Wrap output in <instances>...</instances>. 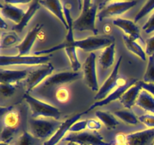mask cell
Returning <instances> with one entry per match:
<instances>
[{
	"label": "cell",
	"instance_id": "obj_44",
	"mask_svg": "<svg viewBox=\"0 0 154 145\" xmlns=\"http://www.w3.org/2000/svg\"><path fill=\"white\" fill-rule=\"evenodd\" d=\"M0 28L2 30H6L8 28V25L6 24L5 21L3 20V17H1L0 18Z\"/></svg>",
	"mask_w": 154,
	"mask_h": 145
},
{
	"label": "cell",
	"instance_id": "obj_6",
	"mask_svg": "<svg viewBox=\"0 0 154 145\" xmlns=\"http://www.w3.org/2000/svg\"><path fill=\"white\" fill-rule=\"evenodd\" d=\"M52 54L47 55H1L0 65L1 66L8 65H43L48 63V60Z\"/></svg>",
	"mask_w": 154,
	"mask_h": 145
},
{
	"label": "cell",
	"instance_id": "obj_4",
	"mask_svg": "<svg viewBox=\"0 0 154 145\" xmlns=\"http://www.w3.org/2000/svg\"><path fill=\"white\" fill-rule=\"evenodd\" d=\"M24 98L29 106L32 118H51L58 119L60 117L61 113L57 107L33 98L28 94L24 95Z\"/></svg>",
	"mask_w": 154,
	"mask_h": 145
},
{
	"label": "cell",
	"instance_id": "obj_47",
	"mask_svg": "<svg viewBox=\"0 0 154 145\" xmlns=\"http://www.w3.org/2000/svg\"><path fill=\"white\" fill-rule=\"evenodd\" d=\"M81 145H87V144H81Z\"/></svg>",
	"mask_w": 154,
	"mask_h": 145
},
{
	"label": "cell",
	"instance_id": "obj_33",
	"mask_svg": "<svg viewBox=\"0 0 154 145\" xmlns=\"http://www.w3.org/2000/svg\"><path fill=\"white\" fill-rule=\"evenodd\" d=\"M16 131L17 128L4 127L1 133V143H9L14 135Z\"/></svg>",
	"mask_w": 154,
	"mask_h": 145
},
{
	"label": "cell",
	"instance_id": "obj_25",
	"mask_svg": "<svg viewBox=\"0 0 154 145\" xmlns=\"http://www.w3.org/2000/svg\"><path fill=\"white\" fill-rule=\"evenodd\" d=\"M123 39L125 45H126V47L127 48V49L129 51L134 53L135 55L138 56L141 60H146V59H147V57H146V53L144 52L143 48L140 46L139 44L137 43L136 41L131 39L130 37H129L126 35H123Z\"/></svg>",
	"mask_w": 154,
	"mask_h": 145
},
{
	"label": "cell",
	"instance_id": "obj_17",
	"mask_svg": "<svg viewBox=\"0 0 154 145\" xmlns=\"http://www.w3.org/2000/svg\"><path fill=\"white\" fill-rule=\"evenodd\" d=\"M42 27H43V24H36V26L32 30L28 32L23 41L15 47L19 51V55H26V54H28L30 52V50H31L36 38H37L38 34L40 32V30H42Z\"/></svg>",
	"mask_w": 154,
	"mask_h": 145
},
{
	"label": "cell",
	"instance_id": "obj_8",
	"mask_svg": "<svg viewBox=\"0 0 154 145\" xmlns=\"http://www.w3.org/2000/svg\"><path fill=\"white\" fill-rule=\"evenodd\" d=\"M82 75L79 72H60L48 76L36 89L41 92L49 90L54 87L65 83L72 82L81 78Z\"/></svg>",
	"mask_w": 154,
	"mask_h": 145
},
{
	"label": "cell",
	"instance_id": "obj_36",
	"mask_svg": "<svg viewBox=\"0 0 154 145\" xmlns=\"http://www.w3.org/2000/svg\"><path fill=\"white\" fill-rule=\"evenodd\" d=\"M87 121L84 120L81 121V122H76L70 127L69 128V131L72 133H78L84 131L86 128H87Z\"/></svg>",
	"mask_w": 154,
	"mask_h": 145
},
{
	"label": "cell",
	"instance_id": "obj_2",
	"mask_svg": "<svg viewBox=\"0 0 154 145\" xmlns=\"http://www.w3.org/2000/svg\"><path fill=\"white\" fill-rule=\"evenodd\" d=\"M82 2V10L80 16L73 21V29L78 31L90 30L94 35L98 33L95 21L97 12V4L95 1H85Z\"/></svg>",
	"mask_w": 154,
	"mask_h": 145
},
{
	"label": "cell",
	"instance_id": "obj_38",
	"mask_svg": "<svg viewBox=\"0 0 154 145\" xmlns=\"http://www.w3.org/2000/svg\"><path fill=\"white\" fill-rule=\"evenodd\" d=\"M143 30H144L146 33L149 34L154 32V11L152 14L151 16L149 18L148 21L145 23L144 26L142 27Z\"/></svg>",
	"mask_w": 154,
	"mask_h": 145
},
{
	"label": "cell",
	"instance_id": "obj_18",
	"mask_svg": "<svg viewBox=\"0 0 154 145\" xmlns=\"http://www.w3.org/2000/svg\"><path fill=\"white\" fill-rule=\"evenodd\" d=\"M0 10H1L2 17L7 18L10 21L18 24L23 19L26 12L20 8L14 5L8 4L5 2H0Z\"/></svg>",
	"mask_w": 154,
	"mask_h": 145
},
{
	"label": "cell",
	"instance_id": "obj_14",
	"mask_svg": "<svg viewBox=\"0 0 154 145\" xmlns=\"http://www.w3.org/2000/svg\"><path fill=\"white\" fill-rule=\"evenodd\" d=\"M154 141V128L136 131L126 136V145H147Z\"/></svg>",
	"mask_w": 154,
	"mask_h": 145
},
{
	"label": "cell",
	"instance_id": "obj_34",
	"mask_svg": "<svg viewBox=\"0 0 154 145\" xmlns=\"http://www.w3.org/2000/svg\"><path fill=\"white\" fill-rule=\"evenodd\" d=\"M16 90V86L14 85L6 84V83H1L0 85V91L2 95L5 98H9L14 95Z\"/></svg>",
	"mask_w": 154,
	"mask_h": 145
},
{
	"label": "cell",
	"instance_id": "obj_43",
	"mask_svg": "<svg viewBox=\"0 0 154 145\" xmlns=\"http://www.w3.org/2000/svg\"><path fill=\"white\" fill-rule=\"evenodd\" d=\"M12 108H13V107H12V106H10V107H2L1 108H0V113H1V116H5L6 113H8V112L11 111V110H12Z\"/></svg>",
	"mask_w": 154,
	"mask_h": 145
},
{
	"label": "cell",
	"instance_id": "obj_40",
	"mask_svg": "<svg viewBox=\"0 0 154 145\" xmlns=\"http://www.w3.org/2000/svg\"><path fill=\"white\" fill-rule=\"evenodd\" d=\"M87 128L90 131H97V130L100 129L102 125L101 123L97 121L96 119H87Z\"/></svg>",
	"mask_w": 154,
	"mask_h": 145
},
{
	"label": "cell",
	"instance_id": "obj_19",
	"mask_svg": "<svg viewBox=\"0 0 154 145\" xmlns=\"http://www.w3.org/2000/svg\"><path fill=\"white\" fill-rule=\"evenodd\" d=\"M142 91L140 81H138L136 84L129 88L124 94L119 99L120 102L124 106L125 108L127 110L132 108L135 104H136V101L138 100V95L140 92Z\"/></svg>",
	"mask_w": 154,
	"mask_h": 145
},
{
	"label": "cell",
	"instance_id": "obj_42",
	"mask_svg": "<svg viewBox=\"0 0 154 145\" xmlns=\"http://www.w3.org/2000/svg\"><path fill=\"white\" fill-rule=\"evenodd\" d=\"M4 2L8 3V4L14 5H17V4H26V3H31L29 0H7L5 1Z\"/></svg>",
	"mask_w": 154,
	"mask_h": 145
},
{
	"label": "cell",
	"instance_id": "obj_29",
	"mask_svg": "<svg viewBox=\"0 0 154 145\" xmlns=\"http://www.w3.org/2000/svg\"><path fill=\"white\" fill-rule=\"evenodd\" d=\"M144 82L154 84V55L149 56L147 69L143 76Z\"/></svg>",
	"mask_w": 154,
	"mask_h": 145
},
{
	"label": "cell",
	"instance_id": "obj_48",
	"mask_svg": "<svg viewBox=\"0 0 154 145\" xmlns=\"http://www.w3.org/2000/svg\"><path fill=\"white\" fill-rule=\"evenodd\" d=\"M153 145H154V141H153Z\"/></svg>",
	"mask_w": 154,
	"mask_h": 145
},
{
	"label": "cell",
	"instance_id": "obj_32",
	"mask_svg": "<svg viewBox=\"0 0 154 145\" xmlns=\"http://www.w3.org/2000/svg\"><path fill=\"white\" fill-rule=\"evenodd\" d=\"M35 137L26 131H24L17 140L16 145H34Z\"/></svg>",
	"mask_w": 154,
	"mask_h": 145
},
{
	"label": "cell",
	"instance_id": "obj_13",
	"mask_svg": "<svg viewBox=\"0 0 154 145\" xmlns=\"http://www.w3.org/2000/svg\"><path fill=\"white\" fill-rule=\"evenodd\" d=\"M122 60V56L118 59L117 63L114 66V69H113L112 72L110 74L109 76L108 77L105 82H104V84L102 85V86L101 87V89H99L98 93L95 95L94 99L96 101H102V100L105 99L107 96H108V93L115 87L116 85L118 83V70L119 67L120 66V63H121Z\"/></svg>",
	"mask_w": 154,
	"mask_h": 145
},
{
	"label": "cell",
	"instance_id": "obj_5",
	"mask_svg": "<svg viewBox=\"0 0 154 145\" xmlns=\"http://www.w3.org/2000/svg\"><path fill=\"white\" fill-rule=\"evenodd\" d=\"M137 1H107L102 3V7L97 14L100 21L106 18L120 15L137 4Z\"/></svg>",
	"mask_w": 154,
	"mask_h": 145
},
{
	"label": "cell",
	"instance_id": "obj_45",
	"mask_svg": "<svg viewBox=\"0 0 154 145\" xmlns=\"http://www.w3.org/2000/svg\"><path fill=\"white\" fill-rule=\"evenodd\" d=\"M66 145H80V144H78V143H75V142H68Z\"/></svg>",
	"mask_w": 154,
	"mask_h": 145
},
{
	"label": "cell",
	"instance_id": "obj_23",
	"mask_svg": "<svg viewBox=\"0 0 154 145\" xmlns=\"http://www.w3.org/2000/svg\"><path fill=\"white\" fill-rule=\"evenodd\" d=\"M136 105L146 111L154 113V97L148 92L142 89L138 95Z\"/></svg>",
	"mask_w": 154,
	"mask_h": 145
},
{
	"label": "cell",
	"instance_id": "obj_26",
	"mask_svg": "<svg viewBox=\"0 0 154 145\" xmlns=\"http://www.w3.org/2000/svg\"><path fill=\"white\" fill-rule=\"evenodd\" d=\"M96 116L108 129L115 128L119 125V121L110 112L97 110L96 112Z\"/></svg>",
	"mask_w": 154,
	"mask_h": 145
},
{
	"label": "cell",
	"instance_id": "obj_31",
	"mask_svg": "<svg viewBox=\"0 0 154 145\" xmlns=\"http://www.w3.org/2000/svg\"><path fill=\"white\" fill-rule=\"evenodd\" d=\"M18 41V37L16 33H2L1 37V48L11 46Z\"/></svg>",
	"mask_w": 154,
	"mask_h": 145
},
{
	"label": "cell",
	"instance_id": "obj_37",
	"mask_svg": "<svg viewBox=\"0 0 154 145\" xmlns=\"http://www.w3.org/2000/svg\"><path fill=\"white\" fill-rule=\"evenodd\" d=\"M138 120L141 123L144 124L146 126L150 127V128H154V116L153 115L145 114L138 117Z\"/></svg>",
	"mask_w": 154,
	"mask_h": 145
},
{
	"label": "cell",
	"instance_id": "obj_12",
	"mask_svg": "<svg viewBox=\"0 0 154 145\" xmlns=\"http://www.w3.org/2000/svg\"><path fill=\"white\" fill-rule=\"evenodd\" d=\"M138 82V80L135 78H131V79H128L127 82H126L125 84L123 85H119L118 88L116 89L115 91L112 92L111 94L108 95L105 99L102 100V101H96L93 105L90 106V107L88 108V110H87L86 113H88L89 111L90 110H93V109H95L96 107H102V106H105L108 104L109 103L112 102V101H115V100L117 99H120L121 98L122 95L128 90L130 87H132V85H134L135 84Z\"/></svg>",
	"mask_w": 154,
	"mask_h": 145
},
{
	"label": "cell",
	"instance_id": "obj_22",
	"mask_svg": "<svg viewBox=\"0 0 154 145\" xmlns=\"http://www.w3.org/2000/svg\"><path fill=\"white\" fill-rule=\"evenodd\" d=\"M40 7L41 5L40 3H39V1L31 2V3H30L27 11H26L25 15L23 16V19L21 20V21L19 24H16V25H14L12 27V30L17 32V33H21L22 30L26 27L29 21L32 18V17L34 16L35 12L40 8Z\"/></svg>",
	"mask_w": 154,
	"mask_h": 145
},
{
	"label": "cell",
	"instance_id": "obj_35",
	"mask_svg": "<svg viewBox=\"0 0 154 145\" xmlns=\"http://www.w3.org/2000/svg\"><path fill=\"white\" fill-rule=\"evenodd\" d=\"M56 98L59 102L64 103L69 100V92L67 89L64 87L59 88L55 93Z\"/></svg>",
	"mask_w": 154,
	"mask_h": 145
},
{
	"label": "cell",
	"instance_id": "obj_3",
	"mask_svg": "<svg viewBox=\"0 0 154 145\" xmlns=\"http://www.w3.org/2000/svg\"><path fill=\"white\" fill-rule=\"evenodd\" d=\"M62 123L63 122L54 119L31 118L29 120V133L35 138H45L56 132Z\"/></svg>",
	"mask_w": 154,
	"mask_h": 145
},
{
	"label": "cell",
	"instance_id": "obj_1",
	"mask_svg": "<svg viewBox=\"0 0 154 145\" xmlns=\"http://www.w3.org/2000/svg\"><path fill=\"white\" fill-rule=\"evenodd\" d=\"M63 11H64L65 18H66V21L69 25V30H68L67 35H66V38H65L64 41L63 42L57 45L56 46L52 47V48H47V49L40 50V51H35L34 54L36 56H40L42 54H51V53L57 51L58 50L63 49L64 48L66 51V54H67L68 57L70 61L71 66L73 71L75 72H78V69L81 68V64L80 62L78 61V57H77L76 54V46H75V40L74 39V33H73V21H72V18H71L70 11H69V6L67 5V3L65 2V4L63 5Z\"/></svg>",
	"mask_w": 154,
	"mask_h": 145
},
{
	"label": "cell",
	"instance_id": "obj_39",
	"mask_svg": "<svg viewBox=\"0 0 154 145\" xmlns=\"http://www.w3.org/2000/svg\"><path fill=\"white\" fill-rule=\"evenodd\" d=\"M145 53L149 56L154 55V36L146 40Z\"/></svg>",
	"mask_w": 154,
	"mask_h": 145
},
{
	"label": "cell",
	"instance_id": "obj_21",
	"mask_svg": "<svg viewBox=\"0 0 154 145\" xmlns=\"http://www.w3.org/2000/svg\"><path fill=\"white\" fill-rule=\"evenodd\" d=\"M29 72L26 70H12L1 68L0 69V82L1 83L14 85L20 80L26 79Z\"/></svg>",
	"mask_w": 154,
	"mask_h": 145
},
{
	"label": "cell",
	"instance_id": "obj_16",
	"mask_svg": "<svg viewBox=\"0 0 154 145\" xmlns=\"http://www.w3.org/2000/svg\"><path fill=\"white\" fill-rule=\"evenodd\" d=\"M86 112L84 113H78V114L75 115L74 116H72V118L69 119H66V121L62 123V125H60V128L57 130L55 133L54 134V135L49 139V140H46L45 143H43V145H56L59 141H60L61 139H63L64 137L65 134L68 132V131H69V128L70 127L73 125L75 122H78V119L81 117V116L84 114H85Z\"/></svg>",
	"mask_w": 154,
	"mask_h": 145
},
{
	"label": "cell",
	"instance_id": "obj_46",
	"mask_svg": "<svg viewBox=\"0 0 154 145\" xmlns=\"http://www.w3.org/2000/svg\"><path fill=\"white\" fill-rule=\"evenodd\" d=\"M0 145H8V144L5 143H0Z\"/></svg>",
	"mask_w": 154,
	"mask_h": 145
},
{
	"label": "cell",
	"instance_id": "obj_24",
	"mask_svg": "<svg viewBox=\"0 0 154 145\" xmlns=\"http://www.w3.org/2000/svg\"><path fill=\"white\" fill-rule=\"evenodd\" d=\"M114 53H115V42L112 45L105 48L99 56V63L104 69L112 66L114 61Z\"/></svg>",
	"mask_w": 154,
	"mask_h": 145
},
{
	"label": "cell",
	"instance_id": "obj_15",
	"mask_svg": "<svg viewBox=\"0 0 154 145\" xmlns=\"http://www.w3.org/2000/svg\"><path fill=\"white\" fill-rule=\"evenodd\" d=\"M114 26L121 29L125 33V35L130 37L135 41L141 40L143 42V39L141 36V33L138 26L134 21L123 18H117L113 21Z\"/></svg>",
	"mask_w": 154,
	"mask_h": 145
},
{
	"label": "cell",
	"instance_id": "obj_41",
	"mask_svg": "<svg viewBox=\"0 0 154 145\" xmlns=\"http://www.w3.org/2000/svg\"><path fill=\"white\" fill-rule=\"evenodd\" d=\"M141 88L143 90H145L148 92L150 95H152L154 97V84L153 83H147L144 82V81H140Z\"/></svg>",
	"mask_w": 154,
	"mask_h": 145
},
{
	"label": "cell",
	"instance_id": "obj_30",
	"mask_svg": "<svg viewBox=\"0 0 154 145\" xmlns=\"http://www.w3.org/2000/svg\"><path fill=\"white\" fill-rule=\"evenodd\" d=\"M154 9V0H150V1L146 2L145 4L143 5V7L141 8V10L138 11V13L137 14L136 16L135 17V19H134V22L136 24L139 20H141V18L145 17L146 15L148 14L150 12H151Z\"/></svg>",
	"mask_w": 154,
	"mask_h": 145
},
{
	"label": "cell",
	"instance_id": "obj_27",
	"mask_svg": "<svg viewBox=\"0 0 154 145\" xmlns=\"http://www.w3.org/2000/svg\"><path fill=\"white\" fill-rule=\"evenodd\" d=\"M116 116L130 125H135L138 122V119L136 117L135 113L130 110H117L114 113Z\"/></svg>",
	"mask_w": 154,
	"mask_h": 145
},
{
	"label": "cell",
	"instance_id": "obj_11",
	"mask_svg": "<svg viewBox=\"0 0 154 145\" xmlns=\"http://www.w3.org/2000/svg\"><path fill=\"white\" fill-rule=\"evenodd\" d=\"M84 77L87 85L93 92H99V85L97 81L96 69V54L91 52L87 57L83 64Z\"/></svg>",
	"mask_w": 154,
	"mask_h": 145
},
{
	"label": "cell",
	"instance_id": "obj_10",
	"mask_svg": "<svg viewBox=\"0 0 154 145\" xmlns=\"http://www.w3.org/2000/svg\"><path fill=\"white\" fill-rule=\"evenodd\" d=\"M54 69L53 65L51 63H48L43 64L34 70L30 71L25 81L26 86V94H28L29 92L37 88L41 83L43 82V80L45 78L51 75Z\"/></svg>",
	"mask_w": 154,
	"mask_h": 145
},
{
	"label": "cell",
	"instance_id": "obj_20",
	"mask_svg": "<svg viewBox=\"0 0 154 145\" xmlns=\"http://www.w3.org/2000/svg\"><path fill=\"white\" fill-rule=\"evenodd\" d=\"M39 3H40L41 5L45 7L49 11H51L53 14L55 15L63 23L66 30H69V27L66 18H65L63 7L61 2L58 1V0H45V1H39Z\"/></svg>",
	"mask_w": 154,
	"mask_h": 145
},
{
	"label": "cell",
	"instance_id": "obj_7",
	"mask_svg": "<svg viewBox=\"0 0 154 145\" xmlns=\"http://www.w3.org/2000/svg\"><path fill=\"white\" fill-rule=\"evenodd\" d=\"M115 42V39L110 35L105 36H90L87 39L75 41L76 48H80L87 52H93V51L102 49L112 45Z\"/></svg>",
	"mask_w": 154,
	"mask_h": 145
},
{
	"label": "cell",
	"instance_id": "obj_28",
	"mask_svg": "<svg viewBox=\"0 0 154 145\" xmlns=\"http://www.w3.org/2000/svg\"><path fill=\"white\" fill-rule=\"evenodd\" d=\"M20 122V115L16 110H11L3 117V123L5 127L17 128Z\"/></svg>",
	"mask_w": 154,
	"mask_h": 145
},
{
	"label": "cell",
	"instance_id": "obj_9",
	"mask_svg": "<svg viewBox=\"0 0 154 145\" xmlns=\"http://www.w3.org/2000/svg\"><path fill=\"white\" fill-rule=\"evenodd\" d=\"M63 140L75 142L80 145H110V143L104 141L103 137L96 131H84L78 133H70L64 137Z\"/></svg>",
	"mask_w": 154,
	"mask_h": 145
}]
</instances>
